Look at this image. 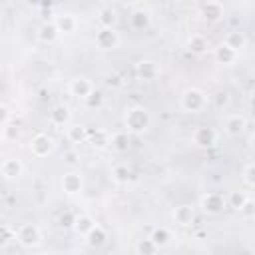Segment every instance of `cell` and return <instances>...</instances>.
Returning <instances> with one entry per match:
<instances>
[{
  "label": "cell",
  "instance_id": "6da1fadb",
  "mask_svg": "<svg viewBox=\"0 0 255 255\" xmlns=\"http://www.w3.org/2000/svg\"><path fill=\"white\" fill-rule=\"evenodd\" d=\"M124 126L131 135H143L151 128V114L145 106H129L124 116Z\"/></svg>",
  "mask_w": 255,
  "mask_h": 255
},
{
  "label": "cell",
  "instance_id": "7a4b0ae2",
  "mask_svg": "<svg viewBox=\"0 0 255 255\" xmlns=\"http://www.w3.org/2000/svg\"><path fill=\"white\" fill-rule=\"evenodd\" d=\"M179 106L187 114H199V112H203L207 108V96L199 88H193V86L185 88L181 92V96H179Z\"/></svg>",
  "mask_w": 255,
  "mask_h": 255
},
{
  "label": "cell",
  "instance_id": "3957f363",
  "mask_svg": "<svg viewBox=\"0 0 255 255\" xmlns=\"http://www.w3.org/2000/svg\"><path fill=\"white\" fill-rule=\"evenodd\" d=\"M16 241L24 249H36L42 243V231H40V227L36 223H22L18 227Z\"/></svg>",
  "mask_w": 255,
  "mask_h": 255
},
{
  "label": "cell",
  "instance_id": "277c9868",
  "mask_svg": "<svg viewBox=\"0 0 255 255\" xmlns=\"http://www.w3.org/2000/svg\"><path fill=\"white\" fill-rule=\"evenodd\" d=\"M199 207H201V211L207 213V215H219V213H223V209L227 207V197H223V195L217 193V191H207V193L201 195Z\"/></svg>",
  "mask_w": 255,
  "mask_h": 255
},
{
  "label": "cell",
  "instance_id": "5b68a950",
  "mask_svg": "<svg viewBox=\"0 0 255 255\" xmlns=\"http://www.w3.org/2000/svg\"><path fill=\"white\" fill-rule=\"evenodd\" d=\"M96 46L100 50H116L120 46V34L114 26H100L96 30Z\"/></svg>",
  "mask_w": 255,
  "mask_h": 255
},
{
  "label": "cell",
  "instance_id": "8992f818",
  "mask_svg": "<svg viewBox=\"0 0 255 255\" xmlns=\"http://www.w3.org/2000/svg\"><path fill=\"white\" fill-rule=\"evenodd\" d=\"M217 139H219V133H217V129L211 128V126H197V128L193 129V133H191V141H193L197 147H203V149L213 147V145L217 143Z\"/></svg>",
  "mask_w": 255,
  "mask_h": 255
},
{
  "label": "cell",
  "instance_id": "52a82bcc",
  "mask_svg": "<svg viewBox=\"0 0 255 255\" xmlns=\"http://www.w3.org/2000/svg\"><path fill=\"white\" fill-rule=\"evenodd\" d=\"M54 139L48 135V133H36L32 139H30V143H28V147H30V153L34 155V157H48L52 151H54Z\"/></svg>",
  "mask_w": 255,
  "mask_h": 255
},
{
  "label": "cell",
  "instance_id": "ba28073f",
  "mask_svg": "<svg viewBox=\"0 0 255 255\" xmlns=\"http://www.w3.org/2000/svg\"><path fill=\"white\" fill-rule=\"evenodd\" d=\"M239 58V52L235 48H231L227 42H221L213 48V60L221 66H233Z\"/></svg>",
  "mask_w": 255,
  "mask_h": 255
},
{
  "label": "cell",
  "instance_id": "9c48e42d",
  "mask_svg": "<svg viewBox=\"0 0 255 255\" xmlns=\"http://www.w3.org/2000/svg\"><path fill=\"white\" fill-rule=\"evenodd\" d=\"M60 185H62V191L66 195H78L84 189V179H82V175L78 171H68V173L62 175Z\"/></svg>",
  "mask_w": 255,
  "mask_h": 255
},
{
  "label": "cell",
  "instance_id": "30bf717a",
  "mask_svg": "<svg viewBox=\"0 0 255 255\" xmlns=\"http://www.w3.org/2000/svg\"><path fill=\"white\" fill-rule=\"evenodd\" d=\"M159 74H161V68H159L157 62H153V60H139V62L135 64V76H137L139 80H143V82H151V80H155Z\"/></svg>",
  "mask_w": 255,
  "mask_h": 255
},
{
  "label": "cell",
  "instance_id": "8fae6325",
  "mask_svg": "<svg viewBox=\"0 0 255 255\" xmlns=\"http://www.w3.org/2000/svg\"><path fill=\"white\" fill-rule=\"evenodd\" d=\"M199 16H201L205 22H211V24L219 22V20L223 18V6H221V2H217V0H207V2H203L201 8H199Z\"/></svg>",
  "mask_w": 255,
  "mask_h": 255
},
{
  "label": "cell",
  "instance_id": "7c38bea8",
  "mask_svg": "<svg viewBox=\"0 0 255 255\" xmlns=\"http://www.w3.org/2000/svg\"><path fill=\"white\" fill-rule=\"evenodd\" d=\"M171 217H173V221H175L177 225L187 227V225H191L193 219H195V207L189 205V203H179V205L173 207Z\"/></svg>",
  "mask_w": 255,
  "mask_h": 255
},
{
  "label": "cell",
  "instance_id": "4fadbf2b",
  "mask_svg": "<svg viewBox=\"0 0 255 255\" xmlns=\"http://www.w3.org/2000/svg\"><path fill=\"white\" fill-rule=\"evenodd\" d=\"M245 128H247V120H245V116H241V114H229V116L225 118V122H223V129H225V133L231 135V137L241 135V133L245 131Z\"/></svg>",
  "mask_w": 255,
  "mask_h": 255
},
{
  "label": "cell",
  "instance_id": "5bb4252c",
  "mask_svg": "<svg viewBox=\"0 0 255 255\" xmlns=\"http://www.w3.org/2000/svg\"><path fill=\"white\" fill-rule=\"evenodd\" d=\"M92 90H94V86H92V82H90L86 76H76V78H72L70 84H68V92H70L74 98H80V100H84Z\"/></svg>",
  "mask_w": 255,
  "mask_h": 255
},
{
  "label": "cell",
  "instance_id": "9a60e30c",
  "mask_svg": "<svg viewBox=\"0 0 255 255\" xmlns=\"http://www.w3.org/2000/svg\"><path fill=\"white\" fill-rule=\"evenodd\" d=\"M22 171H24V165H22V161L16 159V157H6V159L2 161V165H0V173H2V177H4L6 181L18 179V177L22 175Z\"/></svg>",
  "mask_w": 255,
  "mask_h": 255
},
{
  "label": "cell",
  "instance_id": "2e32d148",
  "mask_svg": "<svg viewBox=\"0 0 255 255\" xmlns=\"http://www.w3.org/2000/svg\"><path fill=\"white\" fill-rule=\"evenodd\" d=\"M70 120H72V112H70V108L66 104H56L50 110V122H52V126L66 128L70 124Z\"/></svg>",
  "mask_w": 255,
  "mask_h": 255
},
{
  "label": "cell",
  "instance_id": "e0dca14e",
  "mask_svg": "<svg viewBox=\"0 0 255 255\" xmlns=\"http://www.w3.org/2000/svg\"><path fill=\"white\" fill-rule=\"evenodd\" d=\"M84 239H86V245H88L90 249H100V247H104L106 241H108V231H106L102 225L96 223V227H94Z\"/></svg>",
  "mask_w": 255,
  "mask_h": 255
},
{
  "label": "cell",
  "instance_id": "ac0fdd59",
  "mask_svg": "<svg viewBox=\"0 0 255 255\" xmlns=\"http://www.w3.org/2000/svg\"><path fill=\"white\" fill-rule=\"evenodd\" d=\"M54 22H56V26H58L60 34H74V32L78 30V26H80L78 18H76L74 14H70V12L60 14V16H58Z\"/></svg>",
  "mask_w": 255,
  "mask_h": 255
},
{
  "label": "cell",
  "instance_id": "d6986e66",
  "mask_svg": "<svg viewBox=\"0 0 255 255\" xmlns=\"http://www.w3.org/2000/svg\"><path fill=\"white\" fill-rule=\"evenodd\" d=\"M110 145H112L116 151H120V153L128 151L129 145H131V133H129L128 129H122V131L112 133V137H110Z\"/></svg>",
  "mask_w": 255,
  "mask_h": 255
},
{
  "label": "cell",
  "instance_id": "ffe728a7",
  "mask_svg": "<svg viewBox=\"0 0 255 255\" xmlns=\"http://www.w3.org/2000/svg\"><path fill=\"white\" fill-rule=\"evenodd\" d=\"M58 36H60V30H58L56 22H44V24L38 28V40L44 42V44L56 42Z\"/></svg>",
  "mask_w": 255,
  "mask_h": 255
},
{
  "label": "cell",
  "instance_id": "44dd1931",
  "mask_svg": "<svg viewBox=\"0 0 255 255\" xmlns=\"http://www.w3.org/2000/svg\"><path fill=\"white\" fill-rule=\"evenodd\" d=\"M96 227V221H94V217L92 215H88V213H82V215H76V223H74V231L78 233V235H82V237H86L92 229Z\"/></svg>",
  "mask_w": 255,
  "mask_h": 255
},
{
  "label": "cell",
  "instance_id": "7402d4cb",
  "mask_svg": "<svg viewBox=\"0 0 255 255\" xmlns=\"http://www.w3.org/2000/svg\"><path fill=\"white\" fill-rule=\"evenodd\" d=\"M66 137H68L72 143H82V141L88 139V129H86V126H82V124H72V126L66 128Z\"/></svg>",
  "mask_w": 255,
  "mask_h": 255
},
{
  "label": "cell",
  "instance_id": "603a6c76",
  "mask_svg": "<svg viewBox=\"0 0 255 255\" xmlns=\"http://www.w3.org/2000/svg\"><path fill=\"white\" fill-rule=\"evenodd\" d=\"M149 22H151V18L145 10H133L129 14V24L133 30H145V28H149Z\"/></svg>",
  "mask_w": 255,
  "mask_h": 255
},
{
  "label": "cell",
  "instance_id": "cb8c5ba5",
  "mask_svg": "<svg viewBox=\"0 0 255 255\" xmlns=\"http://www.w3.org/2000/svg\"><path fill=\"white\" fill-rule=\"evenodd\" d=\"M223 42H227L231 48H235L237 52H241V50L247 46V36H245V32H241V30H231V32H227V36H225Z\"/></svg>",
  "mask_w": 255,
  "mask_h": 255
},
{
  "label": "cell",
  "instance_id": "d4e9b609",
  "mask_svg": "<svg viewBox=\"0 0 255 255\" xmlns=\"http://www.w3.org/2000/svg\"><path fill=\"white\" fill-rule=\"evenodd\" d=\"M112 179L120 185H126L129 179H131V169L126 165V163H116L112 167Z\"/></svg>",
  "mask_w": 255,
  "mask_h": 255
},
{
  "label": "cell",
  "instance_id": "484cf974",
  "mask_svg": "<svg viewBox=\"0 0 255 255\" xmlns=\"http://www.w3.org/2000/svg\"><path fill=\"white\" fill-rule=\"evenodd\" d=\"M149 237L153 239V243H155L159 249H161V247H167V245L171 243V239H173V237H171V231H169L167 227H155V229L149 233Z\"/></svg>",
  "mask_w": 255,
  "mask_h": 255
},
{
  "label": "cell",
  "instance_id": "4316f807",
  "mask_svg": "<svg viewBox=\"0 0 255 255\" xmlns=\"http://www.w3.org/2000/svg\"><path fill=\"white\" fill-rule=\"evenodd\" d=\"M187 50H189L191 54H203V52L207 50V40H205V36H201V34H191V36L187 38Z\"/></svg>",
  "mask_w": 255,
  "mask_h": 255
},
{
  "label": "cell",
  "instance_id": "83f0119b",
  "mask_svg": "<svg viewBox=\"0 0 255 255\" xmlns=\"http://www.w3.org/2000/svg\"><path fill=\"white\" fill-rule=\"evenodd\" d=\"M247 201H249L247 193H245V191H239V189H235V191H231V193L227 195V205L233 207L235 211H239Z\"/></svg>",
  "mask_w": 255,
  "mask_h": 255
},
{
  "label": "cell",
  "instance_id": "f1b7e54d",
  "mask_svg": "<svg viewBox=\"0 0 255 255\" xmlns=\"http://www.w3.org/2000/svg\"><path fill=\"white\" fill-rule=\"evenodd\" d=\"M102 104H104V94L100 90H96V88L84 98V106L88 110H98V108H102Z\"/></svg>",
  "mask_w": 255,
  "mask_h": 255
},
{
  "label": "cell",
  "instance_id": "f546056e",
  "mask_svg": "<svg viewBox=\"0 0 255 255\" xmlns=\"http://www.w3.org/2000/svg\"><path fill=\"white\" fill-rule=\"evenodd\" d=\"M98 22H100V26H114L118 22L116 10L114 8H102L98 12Z\"/></svg>",
  "mask_w": 255,
  "mask_h": 255
},
{
  "label": "cell",
  "instance_id": "4dcf8cb0",
  "mask_svg": "<svg viewBox=\"0 0 255 255\" xmlns=\"http://www.w3.org/2000/svg\"><path fill=\"white\" fill-rule=\"evenodd\" d=\"M135 251H137L139 255H153V253H157V251H159V247L153 243V239H151V237H147V239L137 241Z\"/></svg>",
  "mask_w": 255,
  "mask_h": 255
},
{
  "label": "cell",
  "instance_id": "1f68e13d",
  "mask_svg": "<svg viewBox=\"0 0 255 255\" xmlns=\"http://www.w3.org/2000/svg\"><path fill=\"white\" fill-rule=\"evenodd\" d=\"M16 235H18V229H14L12 225L4 223V225L0 227V245L6 247L10 241H16Z\"/></svg>",
  "mask_w": 255,
  "mask_h": 255
},
{
  "label": "cell",
  "instance_id": "d6a6232c",
  "mask_svg": "<svg viewBox=\"0 0 255 255\" xmlns=\"http://www.w3.org/2000/svg\"><path fill=\"white\" fill-rule=\"evenodd\" d=\"M110 137H112V135H108V131H104V129H96V131H92V135H90L92 145H96V147H106V145L110 143Z\"/></svg>",
  "mask_w": 255,
  "mask_h": 255
},
{
  "label": "cell",
  "instance_id": "836d02e7",
  "mask_svg": "<svg viewBox=\"0 0 255 255\" xmlns=\"http://www.w3.org/2000/svg\"><path fill=\"white\" fill-rule=\"evenodd\" d=\"M213 104H215L217 110L227 108V106H229V94H227L225 90H217V92L213 94Z\"/></svg>",
  "mask_w": 255,
  "mask_h": 255
},
{
  "label": "cell",
  "instance_id": "e575fe53",
  "mask_svg": "<svg viewBox=\"0 0 255 255\" xmlns=\"http://www.w3.org/2000/svg\"><path fill=\"white\" fill-rule=\"evenodd\" d=\"M241 177L249 187H255V163H247L241 171Z\"/></svg>",
  "mask_w": 255,
  "mask_h": 255
},
{
  "label": "cell",
  "instance_id": "d590c367",
  "mask_svg": "<svg viewBox=\"0 0 255 255\" xmlns=\"http://www.w3.org/2000/svg\"><path fill=\"white\" fill-rule=\"evenodd\" d=\"M2 137H4V141H12V139H16V137H18V128L12 126V124L2 126Z\"/></svg>",
  "mask_w": 255,
  "mask_h": 255
},
{
  "label": "cell",
  "instance_id": "8d00e7d4",
  "mask_svg": "<svg viewBox=\"0 0 255 255\" xmlns=\"http://www.w3.org/2000/svg\"><path fill=\"white\" fill-rule=\"evenodd\" d=\"M58 223H60V227H64V229L74 227V223H76V215L70 213V211H66V213H62V215L58 217Z\"/></svg>",
  "mask_w": 255,
  "mask_h": 255
},
{
  "label": "cell",
  "instance_id": "74e56055",
  "mask_svg": "<svg viewBox=\"0 0 255 255\" xmlns=\"http://www.w3.org/2000/svg\"><path fill=\"white\" fill-rule=\"evenodd\" d=\"M0 124H2V126L10 124V108H8L6 104L0 106Z\"/></svg>",
  "mask_w": 255,
  "mask_h": 255
},
{
  "label": "cell",
  "instance_id": "f35d334b",
  "mask_svg": "<svg viewBox=\"0 0 255 255\" xmlns=\"http://www.w3.org/2000/svg\"><path fill=\"white\" fill-rule=\"evenodd\" d=\"M239 213H243L245 217H251V215H255V203L249 199V201H247V203H245V205L239 209Z\"/></svg>",
  "mask_w": 255,
  "mask_h": 255
},
{
  "label": "cell",
  "instance_id": "ab89813d",
  "mask_svg": "<svg viewBox=\"0 0 255 255\" xmlns=\"http://www.w3.org/2000/svg\"><path fill=\"white\" fill-rule=\"evenodd\" d=\"M108 84H110L112 88H120V86H122V78H120L118 74H112V76L108 78Z\"/></svg>",
  "mask_w": 255,
  "mask_h": 255
},
{
  "label": "cell",
  "instance_id": "60d3db41",
  "mask_svg": "<svg viewBox=\"0 0 255 255\" xmlns=\"http://www.w3.org/2000/svg\"><path fill=\"white\" fill-rule=\"evenodd\" d=\"M64 159H66V163H70V165H74V163L78 161V153H76V151H68Z\"/></svg>",
  "mask_w": 255,
  "mask_h": 255
},
{
  "label": "cell",
  "instance_id": "b9f144b4",
  "mask_svg": "<svg viewBox=\"0 0 255 255\" xmlns=\"http://www.w3.org/2000/svg\"><path fill=\"white\" fill-rule=\"evenodd\" d=\"M249 147H251V149L255 151V131H253V133L249 135Z\"/></svg>",
  "mask_w": 255,
  "mask_h": 255
}]
</instances>
